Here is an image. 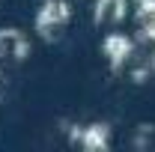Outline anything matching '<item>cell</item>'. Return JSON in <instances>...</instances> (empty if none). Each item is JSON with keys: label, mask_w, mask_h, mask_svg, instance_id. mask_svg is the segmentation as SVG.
Listing matches in <instances>:
<instances>
[{"label": "cell", "mask_w": 155, "mask_h": 152, "mask_svg": "<svg viewBox=\"0 0 155 152\" xmlns=\"http://www.w3.org/2000/svg\"><path fill=\"white\" fill-rule=\"evenodd\" d=\"M69 15H72V9H69L66 0H45V6L39 9V15H36V33L51 39L69 21Z\"/></svg>", "instance_id": "6da1fadb"}, {"label": "cell", "mask_w": 155, "mask_h": 152, "mask_svg": "<svg viewBox=\"0 0 155 152\" xmlns=\"http://www.w3.org/2000/svg\"><path fill=\"white\" fill-rule=\"evenodd\" d=\"M131 39L125 36V33H107V36L101 39V51H104V57L110 60V66L119 69L125 60L131 57Z\"/></svg>", "instance_id": "7a4b0ae2"}, {"label": "cell", "mask_w": 155, "mask_h": 152, "mask_svg": "<svg viewBox=\"0 0 155 152\" xmlns=\"http://www.w3.org/2000/svg\"><path fill=\"white\" fill-rule=\"evenodd\" d=\"M72 140L87 146V149H104L107 146V125H90V128H75Z\"/></svg>", "instance_id": "3957f363"}, {"label": "cell", "mask_w": 155, "mask_h": 152, "mask_svg": "<svg viewBox=\"0 0 155 152\" xmlns=\"http://www.w3.org/2000/svg\"><path fill=\"white\" fill-rule=\"evenodd\" d=\"M137 15H140V21H146V18H155V0H140L137 3Z\"/></svg>", "instance_id": "277c9868"}]
</instances>
